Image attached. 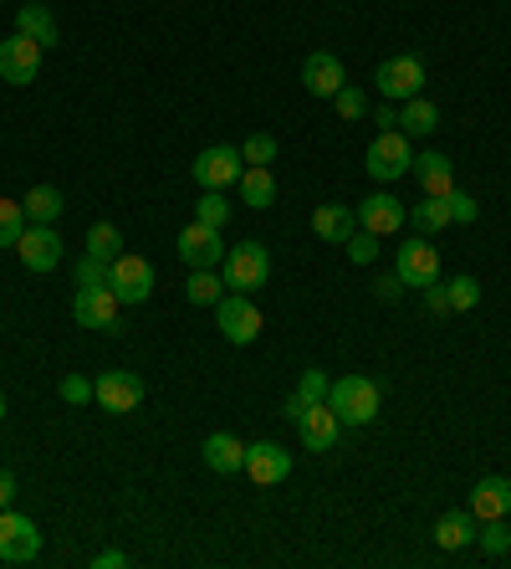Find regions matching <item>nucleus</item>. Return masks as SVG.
Returning <instances> with one entry per match:
<instances>
[{"label": "nucleus", "instance_id": "c9c22d12", "mask_svg": "<svg viewBox=\"0 0 511 569\" xmlns=\"http://www.w3.org/2000/svg\"><path fill=\"white\" fill-rule=\"evenodd\" d=\"M327 385H333V380L322 375V370H302V380H297V401H302V405L327 401Z\"/></svg>", "mask_w": 511, "mask_h": 569}, {"label": "nucleus", "instance_id": "412c9836", "mask_svg": "<svg viewBox=\"0 0 511 569\" xmlns=\"http://www.w3.org/2000/svg\"><path fill=\"white\" fill-rule=\"evenodd\" d=\"M470 513H476V524L486 518H507L511 513V482L507 478H481L470 488Z\"/></svg>", "mask_w": 511, "mask_h": 569}, {"label": "nucleus", "instance_id": "7ed1b4c3", "mask_svg": "<svg viewBox=\"0 0 511 569\" xmlns=\"http://www.w3.org/2000/svg\"><path fill=\"white\" fill-rule=\"evenodd\" d=\"M409 165H414V144L404 129H379V139L368 144V175L379 185H395L399 175H409Z\"/></svg>", "mask_w": 511, "mask_h": 569}, {"label": "nucleus", "instance_id": "aec40b11", "mask_svg": "<svg viewBox=\"0 0 511 569\" xmlns=\"http://www.w3.org/2000/svg\"><path fill=\"white\" fill-rule=\"evenodd\" d=\"M409 169H414V180H420L424 195H451V190H455V165H451V154L420 150Z\"/></svg>", "mask_w": 511, "mask_h": 569}, {"label": "nucleus", "instance_id": "a878e982", "mask_svg": "<svg viewBox=\"0 0 511 569\" xmlns=\"http://www.w3.org/2000/svg\"><path fill=\"white\" fill-rule=\"evenodd\" d=\"M399 129H404L409 139H424V134H435L440 129V108L430 103V98H404V113H399Z\"/></svg>", "mask_w": 511, "mask_h": 569}, {"label": "nucleus", "instance_id": "a18cd8bd", "mask_svg": "<svg viewBox=\"0 0 511 569\" xmlns=\"http://www.w3.org/2000/svg\"><path fill=\"white\" fill-rule=\"evenodd\" d=\"M15 503V478H11V467H0V508H11Z\"/></svg>", "mask_w": 511, "mask_h": 569}, {"label": "nucleus", "instance_id": "37998d69", "mask_svg": "<svg viewBox=\"0 0 511 569\" xmlns=\"http://www.w3.org/2000/svg\"><path fill=\"white\" fill-rule=\"evenodd\" d=\"M374 293H379V298H384V303H395V298H399V293H404V283H399V272H384L379 283H374Z\"/></svg>", "mask_w": 511, "mask_h": 569}, {"label": "nucleus", "instance_id": "9d476101", "mask_svg": "<svg viewBox=\"0 0 511 569\" xmlns=\"http://www.w3.org/2000/svg\"><path fill=\"white\" fill-rule=\"evenodd\" d=\"M374 83H379V98H389V103H404V98H414V92L424 88V62L420 57H384L379 73H374Z\"/></svg>", "mask_w": 511, "mask_h": 569}, {"label": "nucleus", "instance_id": "c85d7f7f", "mask_svg": "<svg viewBox=\"0 0 511 569\" xmlns=\"http://www.w3.org/2000/svg\"><path fill=\"white\" fill-rule=\"evenodd\" d=\"M409 221H414V231H420V237H435V231H445V226H451V206H445V195H424L420 206H409Z\"/></svg>", "mask_w": 511, "mask_h": 569}, {"label": "nucleus", "instance_id": "e433bc0d", "mask_svg": "<svg viewBox=\"0 0 511 569\" xmlns=\"http://www.w3.org/2000/svg\"><path fill=\"white\" fill-rule=\"evenodd\" d=\"M241 160H246V165H271V160H277V139H271V134H251L246 144H241Z\"/></svg>", "mask_w": 511, "mask_h": 569}, {"label": "nucleus", "instance_id": "423d86ee", "mask_svg": "<svg viewBox=\"0 0 511 569\" xmlns=\"http://www.w3.org/2000/svg\"><path fill=\"white\" fill-rule=\"evenodd\" d=\"M395 272H399V283H404V287L440 283V252L430 247V237H420V231H414L404 247H395Z\"/></svg>", "mask_w": 511, "mask_h": 569}, {"label": "nucleus", "instance_id": "9b49d317", "mask_svg": "<svg viewBox=\"0 0 511 569\" xmlns=\"http://www.w3.org/2000/svg\"><path fill=\"white\" fill-rule=\"evenodd\" d=\"M195 180L204 185V190H225V185L241 180V169H246V160H241V150L235 144H210V150L195 154Z\"/></svg>", "mask_w": 511, "mask_h": 569}, {"label": "nucleus", "instance_id": "f704fd0d", "mask_svg": "<svg viewBox=\"0 0 511 569\" xmlns=\"http://www.w3.org/2000/svg\"><path fill=\"white\" fill-rule=\"evenodd\" d=\"M195 221H204V226H225V221H231V206H225V195H220V190H204L200 206H195Z\"/></svg>", "mask_w": 511, "mask_h": 569}, {"label": "nucleus", "instance_id": "7c9ffc66", "mask_svg": "<svg viewBox=\"0 0 511 569\" xmlns=\"http://www.w3.org/2000/svg\"><path fill=\"white\" fill-rule=\"evenodd\" d=\"M445 298H451V314H470V308L481 303V283L460 272V277H451V283H445Z\"/></svg>", "mask_w": 511, "mask_h": 569}, {"label": "nucleus", "instance_id": "09e8293b", "mask_svg": "<svg viewBox=\"0 0 511 569\" xmlns=\"http://www.w3.org/2000/svg\"><path fill=\"white\" fill-rule=\"evenodd\" d=\"M0 6H5V0H0Z\"/></svg>", "mask_w": 511, "mask_h": 569}, {"label": "nucleus", "instance_id": "0eeeda50", "mask_svg": "<svg viewBox=\"0 0 511 569\" xmlns=\"http://www.w3.org/2000/svg\"><path fill=\"white\" fill-rule=\"evenodd\" d=\"M108 287L118 293V303H133V308H138V303L154 298V262H148V256H133V252H118Z\"/></svg>", "mask_w": 511, "mask_h": 569}, {"label": "nucleus", "instance_id": "393cba45", "mask_svg": "<svg viewBox=\"0 0 511 569\" xmlns=\"http://www.w3.org/2000/svg\"><path fill=\"white\" fill-rule=\"evenodd\" d=\"M15 31H26L31 42H42V46H57L62 42V31H57V21H52V11H46V6H36V0L15 11Z\"/></svg>", "mask_w": 511, "mask_h": 569}, {"label": "nucleus", "instance_id": "6e6552de", "mask_svg": "<svg viewBox=\"0 0 511 569\" xmlns=\"http://www.w3.org/2000/svg\"><path fill=\"white\" fill-rule=\"evenodd\" d=\"M42 42H31L26 31H15V36H5L0 42V77L11 83V88H26V83H36V73H42Z\"/></svg>", "mask_w": 511, "mask_h": 569}, {"label": "nucleus", "instance_id": "49530a36", "mask_svg": "<svg viewBox=\"0 0 511 569\" xmlns=\"http://www.w3.org/2000/svg\"><path fill=\"white\" fill-rule=\"evenodd\" d=\"M374 123H379V129H395L399 113H395V108H379V119H374Z\"/></svg>", "mask_w": 511, "mask_h": 569}, {"label": "nucleus", "instance_id": "f3484780", "mask_svg": "<svg viewBox=\"0 0 511 569\" xmlns=\"http://www.w3.org/2000/svg\"><path fill=\"white\" fill-rule=\"evenodd\" d=\"M246 478L256 488H277V482L292 478V451L277 447V441H256L246 447Z\"/></svg>", "mask_w": 511, "mask_h": 569}, {"label": "nucleus", "instance_id": "de8ad7c7", "mask_svg": "<svg viewBox=\"0 0 511 569\" xmlns=\"http://www.w3.org/2000/svg\"><path fill=\"white\" fill-rule=\"evenodd\" d=\"M0 420H5V395H0Z\"/></svg>", "mask_w": 511, "mask_h": 569}, {"label": "nucleus", "instance_id": "79ce46f5", "mask_svg": "<svg viewBox=\"0 0 511 569\" xmlns=\"http://www.w3.org/2000/svg\"><path fill=\"white\" fill-rule=\"evenodd\" d=\"M424 293V308L430 314H451V298H445V283H430V287H420Z\"/></svg>", "mask_w": 511, "mask_h": 569}, {"label": "nucleus", "instance_id": "473e14b6", "mask_svg": "<svg viewBox=\"0 0 511 569\" xmlns=\"http://www.w3.org/2000/svg\"><path fill=\"white\" fill-rule=\"evenodd\" d=\"M26 226L31 221H26V206H21V200H0V247H15Z\"/></svg>", "mask_w": 511, "mask_h": 569}, {"label": "nucleus", "instance_id": "4c0bfd02", "mask_svg": "<svg viewBox=\"0 0 511 569\" xmlns=\"http://www.w3.org/2000/svg\"><path fill=\"white\" fill-rule=\"evenodd\" d=\"M343 247H348V256L358 262V267H368V262L379 256V237H374V231H364V226H358V231H353Z\"/></svg>", "mask_w": 511, "mask_h": 569}, {"label": "nucleus", "instance_id": "ddd939ff", "mask_svg": "<svg viewBox=\"0 0 511 569\" xmlns=\"http://www.w3.org/2000/svg\"><path fill=\"white\" fill-rule=\"evenodd\" d=\"M118 293L113 287H77L73 298V318L82 329H102V333H118Z\"/></svg>", "mask_w": 511, "mask_h": 569}, {"label": "nucleus", "instance_id": "f8f14e48", "mask_svg": "<svg viewBox=\"0 0 511 569\" xmlns=\"http://www.w3.org/2000/svg\"><path fill=\"white\" fill-rule=\"evenodd\" d=\"M175 252L185 256V267H220L225 262V241H220V226L190 221L175 237Z\"/></svg>", "mask_w": 511, "mask_h": 569}, {"label": "nucleus", "instance_id": "72a5a7b5", "mask_svg": "<svg viewBox=\"0 0 511 569\" xmlns=\"http://www.w3.org/2000/svg\"><path fill=\"white\" fill-rule=\"evenodd\" d=\"M476 544H481L486 555H507V549H511V528H507V518H486L481 534H476Z\"/></svg>", "mask_w": 511, "mask_h": 569}, {"label": "nucleus", "instance_id": "2f4dec72", "mask_svg": "<svg viewBox=\"0 0 511 569\" xmlns=\"http://www.w3.org/2000/svg\"><path fill=\"white\" fill-rule=\"evenodd\" d=\"M88 252H92V256H108V262L123 252V237H118L113 221H92V226H88Z\"/></svg>", "mask_w": 511, "mask_h": 569}, {"label": "nucleus", "instance_id": "c756f323", "mask_svg": "<svg viewBox=\"0 0 511 569\" xmlns=\"http://www.w3.org/2000/svg\"><path fill=\"white\" fill-rule=\"evenodd\" d=\"M73 277H77V287H108V277H113V262H108V256L82 252V256H77V267H73Z\"/></svg>", "mask_w": 511, "mask_h": 569}, {"label": "nucleus", "instance_id": "c03bdc74", "mask_svg": "<svg viewBox=\"0 0 511 569\" xmlns=\"http://www.w3.org/2000/svg\"><path fill=\"white\" fill-rule=\"evenodd\" d=\"M123 565H129L123 549H102V555H92V569H123Z\"/></svg>", "mask_w": 511, "mask_h": 569}, {"label": "nucleus", "instance_id": "f257e3e1", "mask_svg": "<svg viewBox=\"0 0 511 569\" xmlns=\"http://www.w3.org/2000/svg\"><path fill=\"white\" fill-rule=\"evenodd\" d=\"M379 401H384V390L379 380H368V375H337L327 385V405L337 411L343 426H368V420L379 416Z\"/></svg>", "mask_w": 511, "mask_h": 569}, {"label": "nucleus", "instance_id": "b1692460", "mask_svg": "<svg viewBox=\"0 0 511 569\" xmlns=\"http://www.w3.org/2000/svg\"><path fill=\"white\" fill-rule=\"evenodd\" d=\"M231 287H225V277H220V267H190V283H185V298L195 303V308H215L220 298H225Z\"/></svg>", "mask_w": 511, "mask_h": 569}, {"label": "nucleus", "instance_id": "dca6fc26", "mask_svg": "<svg viewBox=\"0 0 511 569\" xmlns=\"http://www.w3.org/2000/svg\"><path fill=\"white\" fill-rule=\"evenodd\" d=\"M292 426H297V436H302L307 451H333L337 447V426H343V420H337V411L327 401H318V405H302Z\"/></svg>", "mask_w": 511, "mask_h": 569}, {"label": "nucleus", "instance_id": "a19ab883", "mask_svg": "<svg viewBox=\"0 0 511 569\" xmlns=\"http://www.w3.org/2000/svg\"><path fill=\"white\" fill-rule=\"evenodd\" d=\"M445 206H451V221H460V226H470L476 216H481V206H476L466 190H451V195H445Z\"/></svg>", "mask_w": 511, "mask_h": 569}, {"label": "nucleus", "instance_id": "ea45409f", "mask_svg": "<svg viewBox=\"0 0 511 569\" xmlns=\"http://www.w3.org/2000/svg\"><path fill=\"white\" fill-rule=\"evenodd\" d=\"M57 395H62L67 405H92V380H88V375H62Z\"/></svg>", "mask_w": 511, "mask_h": 569}, {"label": "nucleus", "instance_id": "cd10ccee", "mask_svg": "<svg viewBox=\"0 0 511 569\" xmlns=\"http://www.w3.org/2000/svg\"><path fill=\"white\" fill-rule=\"evenodd\" d=\"M235 185H241V195H246V206H256V210H266L271 200H277V180H271V169L266 165H246Z\"/></svg>", "mask_w": 511, "mask_h": 569}, {"label": "nucleus", "instance_id": "58836bf2", "mask_svg": "<svg viewBox=\"0 0 511 569\" xmlns=\"http://www.w3.org/2000/svg\"><path fill=\"white\" fill-rule=\"evenodd\" d=\"M337 113H343V119H364L368 113V98H364V88H353V83H343V88H337Z\"/></svg>", "mask_w": 511, "mask_h": 569}, {"label": "nucleus", "instance_id": "5701e85b", "mask_svg": "<svg viewBox=\"0 0 511 569\" xmlns=\"http://www.w3.org/2000/svg\"><path fill=\"white\" fill-rule=\"evenodd\" d=\"M312 231H318L322 241H333V247H343V241L358 231V216H353L348 206H318L312 210Z\"/></svg>", "mask_w": 511, "mask_h": 569}, {"label": "nucleus", "instance_id": "6ab92c4d", "mask_svg": "<svg viewBox=\"0 0 511 569\" xmlns=\"http://www.w3.org/2000/svg\"><path fill=\"white\" fill-rule=\"evenodd\" d=\"M204 467L220 472V478H235V472H246V441L231 431H210L204 436Z\"/></svg>", "mask_w": 511, "mask_h": 569}, {"label": "nucleus", "instance_id": "1a4fd4ad", "mask_svg": "<svg viewBox=\"0 0 511 569\" xmlns=\"http://www.w3.org/2000/svg\"><path fill=\"white\" fill-rule=\"evenodd\" d=\"M92 401L108 411V416H129L144 405V380L133 375V370H108V375L92 380Z\"/></svg>", "mask_w": 511, "mask_h": 569}, {"label": "nucleus", "instance_id": "2eb2a0df", "mask_svg": "<svg viewBox=\"0 0 511 569\" xmlns=\"http://www.w3.org/2000/svg\"><path fill=\"white\" fill-rule=\"evenodd\" d=\"M353 216H358V226H364V231H374V237H395L399 226L409 221V206L399 200V195H389V190H374L368 200H358V210H353Z\"/></svg>", "mask_w": 511, "mask_h": 569}, {"label": "nucleus", "instance_id": "20e7f679", "mask_svg": "<svg viewBox=\"0 0 511 569\" xmlns=\"http://www.w3.org/2000/svg\"><path fill=\"white\" fill-rule=\"evenodd\" d=\"M215 324L235 349H246L262 339V308H256L251 293H225V298L215 303Z\"/></svg>", "mask_w": 511, "mask_h": 569}, {"label": "nucleus", "instance_id": "a211bd4d", "mask_svg": "<svg viewBox=\"0 0 511 569\" xmlns=\"http://www.w3.org/2000/svg\"><path fill=\"white\" fill-rule=\"evenodd\" d=\"M302 83H307V92H312V98H337V88L348 83V73H343L337 52H307Z\"/></svg>", "mask_w": 511, "mask_h": 569}, {"label": "nucleus", "instance_id": "4468645a", "mask_svg": "<svg viewBox=\"0 0 511 569\" xmlns=\"http://www.w3.org/2000/svg\"><path fill=\"white\" fill-rule=\"evenodd\" d=\"M15 256H21V267L26 272H57V262H62L57 226H26L21 241H15Z\"/></svg>", "mask_w": 511, "mask_h": 569}, {"label": "nucleus", "instance_id": "f03ea898", "mask_svg": "<svg viewBox=\"0 0 511 569\" xmlns=\"http://www.w3.org/2000/svg\"><path fill=\"white\" fill-rule=\"evenodd\" d=\"M220 277L231 293H256L271 277V252L262 241H241V247H225V262H220Z\"/></svg>", "mask_w": 511, "mask_h": 569}, {"label": "nucleus", "instance_id": "4be33fe9", "mask_svg": "<svg viewBox=\"0 0 511 569\" xmlns=\"http://www.w3.org/2000/svg\"><path fill=\"white\" fill-rule=\"evenodd\" d=\"M435 544L445 549V555H455V549H466V544H476V513H470V508L445 513V518L435 524Z\"/></svg>", "mask_w": 511, "mask_h": 569}, {"label": "nucleus", "instance_id": "39448f33", "mask_svg": "<svg viewBox=\"0 0 511 569\" xmlns=\"http://www.w3.org/2000/svg\"><path fill=\"white\" fill-rule=\"evenodd\" d=\"M42 559V528L26 513L0 508V565H36Z\"/></svg>", "mask_w": 511, "mask_h": 569}, {"label": "nucleus", "instance_id": "bb28decb", "mask_svg": "<svg viewBox=\"0 0 511 569\" xmlns=\"http://www.w3.org/2000/svg\"><path fill=\"white\" fill-rule=\"evenodd\" d=\"M21 206H26V221L31 226H57V216L67 210V200H62L57 185H36V190H31Z\"/></svg>", "mask_w": 511, "mask_h": 569}]
</instances>
